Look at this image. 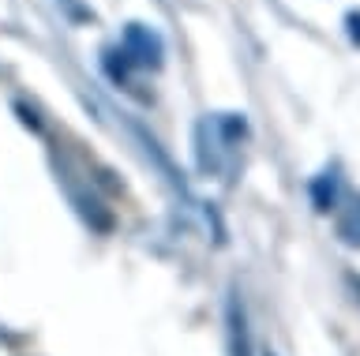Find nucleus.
Instances as JSON below:
<instances>
[{
  "label": "nucleus",
  "mask_w": 360,
  "mask_h": 356,
  "mask_svg": "<svg viewBox=\"0 0 360 356\" xmlns=\"http://www.w3.org/2000/svg\"><path fill=\"white\" fill-rule=\"evenodd\" d=\"M263 356H274V352H263Z\"/></svg>",
  "instance_id": "6e6552de"
},
{
  "label": "nucleus",
  "mask_w": 360,
  "mask_h": 356,
  "mask_svg": "<svg viewBox=\"0 0 360 356\" xmlns=\"http://www.w3.org/2000/svg\"><path fill=\"white\" fill-rule=\"evenodd\" d=\"M338 173H319L311 180V203H315V210L319 214H334L338 210Z\"/></svg>",
  "instance_id": "7ed1b4c3"
},
{
  "label": "nucleus",
  "mask_w": 360,
  "mask_h": 356,
  "mask_svg": "<svg viewBox=\"0 0 360 356\" xmlns=\"http://www.w3.org/2000/svg\"><path fill=\"white\" fill-rule=\"evenodd\" d=\"M105 72H109V79H112V83H128V75H131V60L120 53V46L105 53Z\"/></svg>",
  "instance_id": "39448f33"
},
{
  "label": "nucleus",
  "mask_w": 360,
  "mask_h": 356,
  "mask_svg": "<svg viewBox=\"0 0 360 356\" xmlns=\"http://www.w3.org/2000/svg\"><path fill=\"white\" fill-rule=\"evenodd\" d=\"M338 237L345 244H353V248H360V199H349V206L342 210V218H338Z\"/></svg>",
  "instance_id": "20e7f679"
},
{
  "label": "nucleus",
  "mask_w": 360,
  "mask_h": 356,
  "mask_svg": "<svg viewBox=\"0 0 360 356\" xmlns=\"http://www.w3.org/2000/svg\"><path fill=\"white\" fill-rule=\"evenodd\" d=\"M345 27H349V38H353V46H360V12H349V15H345Z\"/></svg>",
  "instance_id": "423d86ee"
},
{
  "label": "nucleus",
  "mask_w": 360,
  "mask_h": 356,
  "mask_svg": "<svg viewBox=\"0 0 360 356\" xmlns=\"http://www.w3.org/2000/svg\"><path fill=\"white\" fill-rule=\"evenodd\" d=\"M229 356H252V338H248V319L240 300H229Z\"/></svg>",
  "instance_id": "f03ea898"
},
{
  "label": "nucleus",
  "mask_w": 360,
  "mask_h": 356,
  "mask_svg": "<svg viewBox=\"0 0 360 356\" xmlns=\"http://www.w3.org/2000/svg\"><path fill=\"white\" fill-rule=\"evenodd\" d=\"M15 113L22 117V124H27V128H34V131H38V128H41V124H38V117H34V113H30V109H27V105H15Z\"/></svg>",
  "instance_id": "0eeeda50"
},
{
  "label": "nucleus",
  "mask_w": 360,
  "mask_h": 356,
  "mask_svg": "<svg viewBox=\"0 0 360 356\" xmlns=\"http://www.w3.org/2000/svg\"><path fill=\"white\" fill-rule=\"evenodd\" d=\"M120 53L131 60V68H158L162 64V38L143 23H128L120 38Z\"/></svg>",
  "instance_id": "f257e3e1"
}]
</instances>
